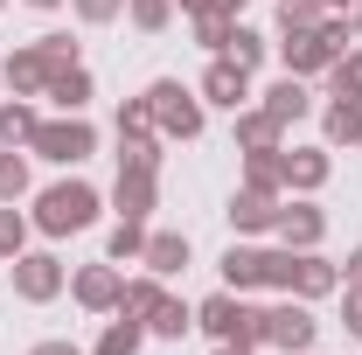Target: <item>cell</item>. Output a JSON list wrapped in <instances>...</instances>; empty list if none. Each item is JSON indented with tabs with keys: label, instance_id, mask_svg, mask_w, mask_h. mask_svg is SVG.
I'll return each instance as SVG.
<instances>
[{
	"label": "cell",
	"instance_id": "obj_1",
	"mask_svg": "<svg viewBox=\"0 0 362 355\" xmlns=\"http://www.w3.org/2000/svg\"><path fill=\"white\" fill-rule=\"evenodd\" d=\"M90 216H98V195H90L84 181H63V188L42 195V230H84Z\"/></svg>",
	"mask_w": 362,
	"mask_h": 355
},
{
	"label": "cell",
	"instance_id": "obj_2",
	"mask_svg": "<svg viewBox=\"0 0 362 355\" xmlns=\"http://www.w3.org/2000/svg\"><path fill=\"white\" fill-rule=\"evenodd\" d=\"M146 112H153V119H160V126H168V133H195V126H202V112H195V98H188V91L181 84H153L146 91Z\"/></svg>",
	"mask_w": 362,
	"mask_h": 355
},
{
	"label": "cell",
	"instance_id": "obj_3",
	"mask_svg": "<svg viewBox=\"0 0 362 355\" xmlns=\"http://www.w3.org/2000/svg\"><path fill=\"white\" fill-rule=\"evenodd\" d=\"M272 279H279V286H293L300 300H314V293L334 286V265H320V258H272Z\"/></svg>",
	"mask_w": 362,
	"mask_h": 355
},
{
	"label": "cell",
	"instance_id": "obj_4",
	"mask_svg": "<svg viewBox=\"0 0 362 355\" xmlns=\"http://www.w3.org/2000/svg\"><path fill=\"white\" fill-rule=\"evenodd\" d=\"M35 146L49 161H84L90 153V126H35Z\"/></svg>",
	"mask_w": 362,
	"mask_h": 355
},
{
	"label": "cell",
	"instance_id": "obj_5",
	"mask_svg": "<svg viewBox=\"0 0 362 355\" xmlns=\"http://www.w3.org/2000/svg\"><path fill=\"white\" fill-rule=\"evenodd\" d=\"M265 334L279 342V349H293V355H300L307 342H314V320H307L300 307H279V313H265Z\"/></svg>",
	"mask_w": 362,
	"mask_h": 355
},
{
	"label": "cell",
	"instance_id": "obj_6",
	"mask_svg": "<svg viewBox=\"0 0 362 355\" xmlns=\"http://www.w3.org/2000/svg\"><path fill=\"white\" fill-rule=\"evenodd\" d=\"M14 286H21V300H49L63 286V272H56V258H21L14 265Z\"/></svg>",
	"mask_w": 362,
	"mask_h": 355
},
{
	"label": "cell",
	"instance_id": "obj_7",
	"mask_svg": "<svg viewBox=\"0 0 362 355\" xmlns=\"http://www.w3.org/2000/svg\"><path fill=\"white\" fill-rule=\"evenodd\" d=\"M202 91H209L216 105H230V112H237V105H244V63H216V70L202 77Z\"/></svg>",
	"mask_w": 362,
	"mask_h": 355
},
{
	"label": "cell",
	"instance_id": "obj_8",
	"mask_svg": "<svg viewBox=\"0 0 362 355\" xmlns=\"http://www.w3.org/2000/svg\"><path fill=\"white\" fill-rule=\"evenodd\" d=\"M223 279H230V286H258V279H272V258H265V251H230Z\"/></svg>",
	"mask_w": 362,
	"mask_h": 355
},
{
	"label": "cell",
	"instance_id": "obj_9",
	"mask_svg": "<svg viewBox=\"0 0 362 355\" xmlns=\"http://www.w3.org/2000/svg\"><path fill=\"white\" fill-rule=\"evenodd\" d=\"M327 139H334V146H356L362 139V105L356 98H341V105L327 112Z\"/></svg>",
	"mask_w": 362,
	"mask_h": 355
},
{
	"label": "cell",
	"instance_id": "obj_10",
	"mask_svg": "<svg viewBox=\"0 0 362 355\" xmlns=\"http://www.w3.org/2000/svg\"><path fill=\"white\" fill-rule=\"evenodd\" d=\"M119 293H126V286H119L112 272H84V279H77V300H84V307H119Z\"/></svg>",
	"mask_w": 362,
	"mask_h": 355
},
{
	"label": "cell",
	"instance_id": "obj_11",
	"mask_svg": "<svg viewBox=\"0 0 362 355\" xmlns=\"http://www.w3.org/2000/svg\"><path fill=\"white\" fill-rule=\"evenodd\" d=\"M265 112H272V119H279V126H286V119H300V112H307V91L293 84V77H286V84H272Z\"/></svg>",
	"mask_w": 362,
	"mask_h": 355
},
{
	"label": "cell",
	"instance_id": "obj_12",
	"mask_svg": "<svg viewBox=\"0 0 362 355\" xmlns=\"http://www.w3.org/2000/svg\"><path fill=\"white\" fill-rule=\"evenodd\" d=\"M230 216H237V230H265L279 209H272V195H258V188H251V195H237V209H230Z\"/></svg>",
	"mask_w": 362,
	"mask_h": 355
},
{
	"label": "cell",
	"instance_id": "obj_13",
	"mask_svg": "<svg viewBox=\"0 0 362 355\" xmlns=\"http://www.w3.org/2000/svg\"><path fill=\"white\" fill-rule=\"evenodd\" d=\"M146 265L153 272H181L188 265V237H153V244H146Z\"/></svg>",
	"mask_w": 362,
	"mask_h": 355
},
{
	"label": "cell",
	"instance_id": "obj_14",
	"mask_svg": "<svg viewBox=\"0 0 362 355\" xmlns=\"http://www.w3.org/2000/svg\"><path fill=\"white\" fill-rule=\"evenodd\" d=\"M146 202H153V181H146V168H133V175L119 181V209L126 216H146Z\"/></svg>",
	"mask_w": 362,
	"mask_h": 355
},
{
	"label": "cell",
	"instance_id": "obj_15",
	"mask_svg": "<svg viewBox=\"0 0 362 355\" xmlns=\"http://www.w3.org/2000/svg\"><path fill=\"white\" fill-rule=\"evenodd\" d=\"M279 168H286V181H300V188H320V175H327V161H320V153H286Z\"/></svg>",
	"mask_w": 362,
	"mask_h": 355
},
{
	"label": "cell",
	"instance_id": "obj_16",
	"mask_svg": "<svg viewBox=\"0 0 362 355\" xmlns=\"http://www.w3.org/2000/svg\"><path fill=\"white\" fill-rule=\"evenodd\" d=\"M49 84H56V98H63V105H84V98H90V77H84V70H56Z\"/></svg>",
	"mask_w": 362,
	"mask_h": 355
},
{
	"label": "cell",
	"instance_id": "obj_17",
	"mask_svg": "<svg viewBox=\"0 0 362 355\" xmlns=\"http://www.w3.org/2000/svg\"><path fill=\"white\" fill-rule=\"evenodd\" d=\"M279 223H286V237H293V244H314V237H320V216H314V209H286Z\"/></svg>",
	"mask_w": 362,
	"mask_h": 355
},
{
	"label": "cell",
	"instance_id": "obj_18",
	"mask_svg": "<svg viewBox=\"0 0 362 355\" xmlns=\"http://www.w3.org/2000/svg\"><path fill=\"white\" fill-rule=\"evenodd\" d=\"M21 188H28V168H21L14 153H0V202H14Z\"/></svg>",
	"mask_w": 362,
	"mask_h": 355
},
{
	"label": "cell",
	"instance_id": "obj_19",
	"mask_svg": "<svg viewBox=\"0 0 362 355\" xmlns=\"http://www.w3.org/2000/svg\"><path fill=\"white\" fill-rule=\"evenodd\" d=\"M0 139H35V119H28V105H7V112H0Z\"/></svg>",
	"mask_w": 362,
	"mask_h": 355
},
{
	"label": "cell",
	"instance_id": "obj_20",
	"mask_svg": "<svg viewBox=\"0 0 362 355\" xmlns=\"http://www.w3.org/2000/svg\"><path fill=\"white\" fill-rule=\"evenodd\" d=\"M230 56H237V63H244V70H251V63H258V56H265V42H258V35H251V28H230Z\"/></svg>",
	"mask_w": 362,
	"mask_h": 355
},
{
	"label": "cell",
	"instance_id": "obj_21",
	"mask_svg": "<svg viewBox=\"0 0 362 355\" xmlns=\"http://www.w3.org/2000/svg\"><path fill=\"white\" fill-rule=\"evenodd\" d=\"M133 251H146V237H139V216H126L112 230V258H133Z\"/></svg>",
	"mask_w": 362,
	"mask_h": 355
},
{
	"label": "cell",
	"instance_id": "obj_22",
	"mask_svg": "<svg viewBox=\"0 0 362 355\" xmlns=\"http://www.w3.org/2000/svg\"><path fill=\"white\" fill-rule=\"evenodd\" d=\"M139 349V327L126 320V327H105V342H98V355H133Z\"/></svg>",
	"mask_w": 362,
	"mask_h": 355
},
{
	"label": "cell",
	"instance_id": "obj_23",
	"mask_svg": "<svg viewBox=\"0 0 362 355\" xmlns=\"http://www.w3.org/2000/svg\"><path fill=\"white\" fill-rule=\"evenodd\" d=\"M153 327H160V334H181V327H195V313L175 307V300H160V307H153Z\"/></svg>",
	"mask_w": 362,
	"mask_h": 355
},
{
	"label": "cell",
	"instance_id": "obj_24",
	"mask_svg": "<svg viewBox=\"0 0 362 355\" xmlns=\"http://www.w3.org/2000/svg\"><path fill=\"white\" fill-rule=\"evenodd\" d=\"M14 251H21V216L0 209V258H14Z\"/></svg>",
	"mask_w": 362,
	"mask_h": 355
},
{
	"label": "cell",
	"instance_id": "obj_25",
	"mask_svg": "<svg viewBox=\"0 0 362 355\" xmlns=\"http://www.w3.org/2000/svg\"><path fill=\"white\" fill-rule=\"evenodd\" d=\"M133 21L139 28H160L168 21V0H133Z\"/></svg>",
	"mask_w": 362,
	"mask_h": 355
},
{
	"label": "cell",
	"instance_id": "obj_26",
	"mask_svg": "<svg viewBox=\"0 0 362 355\" xmlns=\"http://www.w3.org/2000/svg\"><path fill=\"white\" fill-rule=\"evenodd\" d=\"M77 14H84V21H112V14H119V0H77Z\"/></svg>",
	"mask_w": 362,
	"mask_h": 355
},
{
	"label": "cell",
	"instance_id": "obj_27",
	"mask_svg": "<svg viewBox=\"0 0 362 355\" xmlns=\"http://www.w3.org/2000/svg\"><path fill=\"white\" fill-rule=\"evenodd\" d=\"M341 91H349V98H362V56H349V63H341Z\"/></svg>",
	"mask_w": 362,
	"mask_h": 355
},
{
	"label": "cell",
	"instance_id": "obj_28",
	"mask_svg": "<svg viewBox=\"0 0 362 355\" xmlns=\"http://www.w3.org/2000/svg\"><path fill=\"white\" fill-rule=\"evenodd\" d=\"M349 327H356V334H362V286H356V293H349Z\"/></svg>",
	"mask_w": 362,
	"mask_h": 355
},
{
	"label": "cell",
	"instance_id": "obj_29",
	"mask_svg": "<svg viewBox=\"0 0 362 355\" xmlns=\"http://www.w3.org/2000/svg\"><path fill=\"white\" fill-rule=\"evenodd\" d=\"M35 355H77V349H70V342H42Z\"/></svg>",
	"mask_w": 362,
	"mask_h": 355
},
{
	"label": "cell",
	"instance_id": "obj_30",
	"mask_svg": "<svg viewBox=\"0 0 362 355\" xmlns=\"http://www.w3.org/2000/svg\"><path fill=\"white\" fill-rule=\"evenodd\" d=\"M349 279H356V286H362V251H356V258H349Z\"/></svg>",
	"mask_w": 362,
	"mask_h": 355
},
{
	"label": "cell",
	"instance_id": "obj_31",
	"mask_svg": "<svg viewBox=\"0 0 362 355\" xmlns=\"http://www.w3.org/2000/svg\"><path fill=\"white\" fill-rule=\"evenodd\" d=\"M223 355H244V342H223Z\"/></svg>",
	"mask_w": 362,
	"mask_h": 355
},
{
	"label": "cell",
	"instance_id": "obj_32",
	"mask_svg": "<svg viewBox=\"0 0 362 355\" xmlns=\"http://www.w3.org/2000/svg\"><path fill=\"white\" fill-rule=\"evenodd\" d=\"M35 7H56V0H35Z\"/></svg>",
	"mask_w": 362,
	"mask_h": 355
},
{
	"label": "cell",
	"instance_id": "obj_33",
	"mask_svg": "<svg viewBox=\"0 0 362 355\" xmlns=\"http://www.w3.org/2000/svg\"><path fill=\"white\" fill-rule=\"evenodd\" d=\"M188 7H202V0H188Z\"/></svg>",
	"mask_w": 362,
	"mask_h": 355
}]
</instances>
